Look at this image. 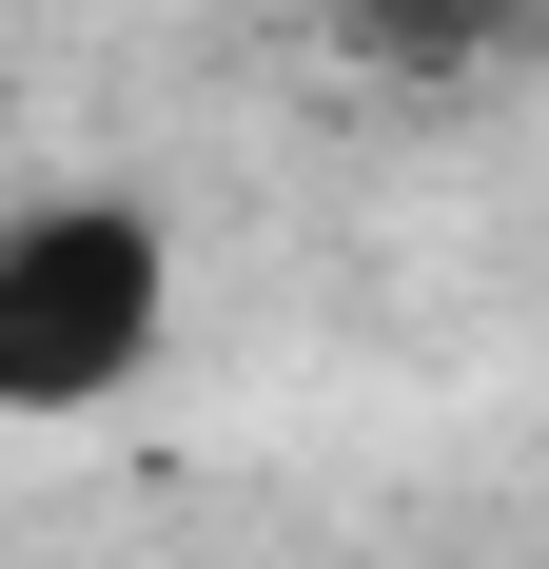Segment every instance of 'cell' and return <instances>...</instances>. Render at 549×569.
I'll use <instances>...</instances> for the list:
<instances>
[{
    "instance_id": "obj_1",
    "label": "cell",
    "mask_w": 549,
    "mask_h": 569,
    "mask_svg": "<svg viewBox=\"0 0 549 569\" xmlns=\"http://www.w3.org/2000/svg\"><path fill=\"white\" fill-rule=\"evenodd\" d=\"M158 353V217L138 197H40L0 236V412H99Z\"/></svg>"
},
{
    "instance_id": "obj_2",
    "label": "cell",
    "mask_w": 549,
    "mask_h": 569,
    "mask_svg": "<svg viewBox=\"0 0 549 569\" xmlns=\"http://www.w3.org/2000/svg\"><path fill=\"white\" fill-rule=\"evenodd\" d=\"M491 20H510V0H333V40H353V59H471Z\"/></svg>"
}]
</instances>
